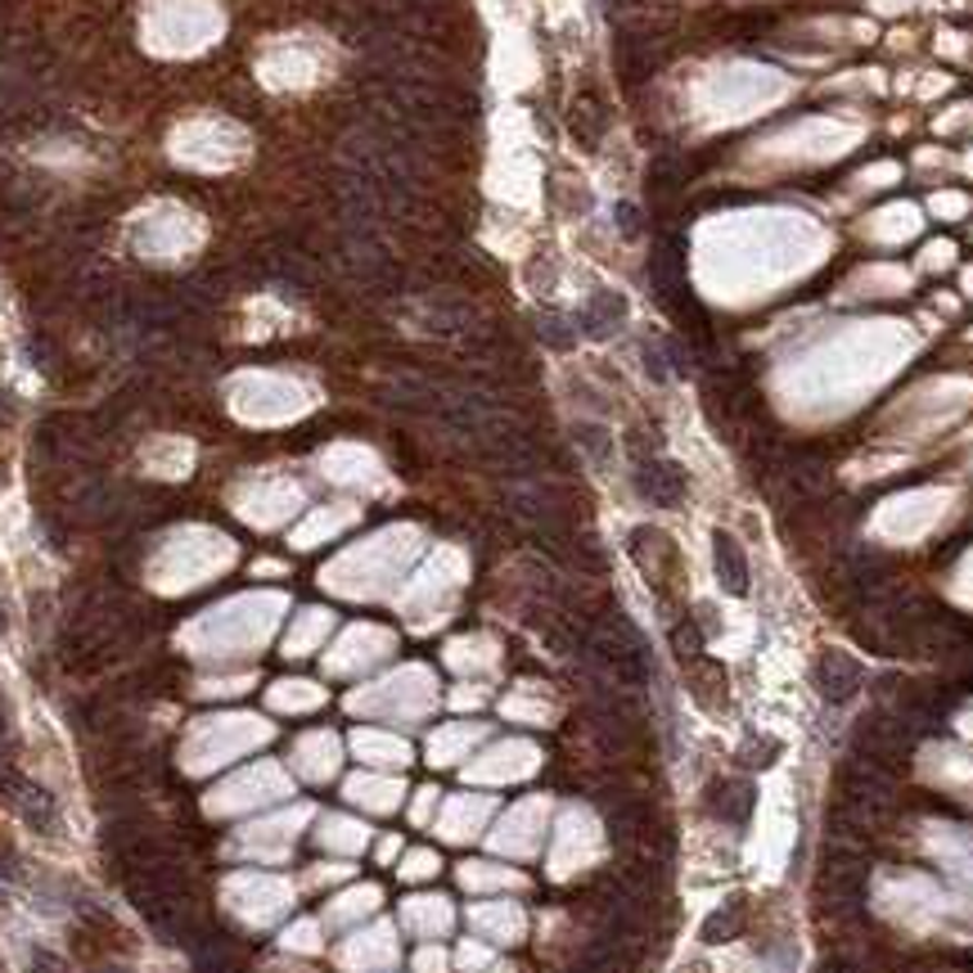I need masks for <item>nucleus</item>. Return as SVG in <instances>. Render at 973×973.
I'll return each instance as SVG.
<instances>
[{
    "mask_svg": "<svg viewBox=\"0 0 973 973\" xmlns=\"http://www.w3.org/2000/svg\"><path fill=\"white\" fill-rule=\"evenodd\" d=\"M586 649H591V658H595L618 685H645V681H649L645 635L635 631L622 614H608L599 627H591Z\"/></svg>",
    "mask_w": 973,
    "mask_h": 973,
    "instance_id": "nucleus-1",
    "label": "nucleus"
},
{
    "mask_svg": "<svg viewBox=\"0 0 973 973\" xmlns=\"http://www.w3.org/2000/svg\"><path fill=\"white\" fill-rule=\"evenodd\" d=\"M635 492H641L649 505L672 509V505L685 501V473H681L677 460H667V455H658V451L641 455V460H635Z\"/></svg>",
    "mask_w": 973,
    "mask_h": 973,
    "instance_id": "nucleus-2",
    "label": "nucleus"
},
{
    "mask_svg": "<svg viewBox=\"0 0 973 973\" xmlns=\"http://www.w3.org/2000/svg\"><path fill=\"white\" fill-rule=\"evenodd\" d=\"M816 690L825 704H847V698H857V690L865 685V667L843 654V649H825L816 658V672H811Z\"/></svg>",
    "mask_w": 973,
    "mask_h": 973,
    "instance_id": "nucleus-3",
    "label": "nucleus"
},
{
    "mask_svg": "<svg viewBox=\"0 0 973 973\" xmlns=\"http://www.w3.org/2000/svg\"><path fill=\"white\" fill-rule=\"evenodd\" d=\"M190 956H194V973H243V951L239 942L226 937V933H199L190 942Z\"/></svg>",
    "mask_w": 973,
    "mask_h": 973,
    "instance_id": "nucleus-4",
    "label": "nucleus"
},
{
    "mask_svg": "<svg viewBox=\"0 0 973 973\" xmlns=\"http://www.w3.org/2000/svg\"><path fill=\"white\" fill-rule=\"evenodd\" d=\"M469 320H473V312L465 298H455V293L419 298V325L429 333H460V329H469Z\"/></svg>",
    "mask_w": 973,
    "mask_h": 973,
    "instance_id": "nucleus-5",
    "label": "nucleus"
},
{
    "mask_svg": "<svg viewBox=\"0 0 973 973\" xmlns=\"http://www.w3.org/2000/svg\"><path fill=\"white\" fill-rule=\"evenodd\" d=\"M622 320H627V302L614 289H595L586 298L582 316H577V325H582V333H591V339H608V333H618Z\"/></svg>",
    "mask_w": 973,
    "mask_h": 973,
    "instance_id": "nucleus-6",
    "label": "nucleus"
},
{
    "mask_svg": "<svg viewBox=\"0 0 973 973\" xmlns=\"http://www.w3.org/2000/svg\"><path fill=\"white\" fill-rule=\"evenodd\" d=\"M712 559H717V577H721V586L730 591V595H748V586H753V572H748V555H744V545L730 536V532H717L712 536Z\"/></svg>",
    "mask_w": 973,
    "mask_h": 973,
    "instance_id": "nucleus-7",
    "label": "nucleus"
},
{
    "mask_svg": "<svg viewBox=\"0 0 973 973\" xmlns=\"http://www.w3.org/2000/svg\"><path fill=\"white\" fill-rule=\"evenodd\" d=\"M708 811L725 825H744L753 816V784L748 780H717L708 784Z\"/></svg>",
    "mask_w": 973,
    "mask_h": 973,
    "instance_id": "nucleus-8",
    "label": "nucleus"
},
{
    "mask_svg": "<svg viewBox=\"0 0 973 973\" xmlns=\"http://www.w3.org/2000/svg\"><path fill=\"white\" fill-rule=\"evenodd\" d=\"M14 803H18V816H23L33 830H41V834H50V830H54V816H59V807H54V798L46 794L41 784H23Z\"/></svg>",
    "mask_w": 973,
    "mask_h": 973,
    "instance_id": "nucleus-9",
    "label": "nucleus"
},
{
    "mask_svg": "<svg viewBox=\"0 0 973 973\" xmlns=\"http://www.w3.org/2000/svg\"><path fill=\"white\" fill-rule=\"evenodd\" d=\"M690 685H694V698L704 708H721L725 704V672H721L712 658L690 662Z\"/></svg>",
    "mask_w": 973,
    "mask_h": 973,
    "instance_id": "nucleus-10",
    "label": "nucleus"
},
{
    "mask_svg": "<svg viewBox=\"0 0 973 973\" xmlns=\"http://www.w3.org/2000/svg\"><path fill=\"white\" fill-rule=\"evenodd\" d=\"M740 928H744V901H730L708 915L704 942H730V937H740Z\"/></svg>",
    "mask_w": 973,
    "mask_h": 973,
    "instance_id": "nucleus-11",
    "label": "nucleus"
},
{
    "mask_svg": "<svg viewBox=\"0 0 973 973\" xmlns=\"http://www.w3.org/2000/svg\"><path fill=\"white\" fill-rule=\"evenodd\" d=\"M536 333H541V339L551 343L555 352H568L572 339H577L572 325H568V316H559V312H541V316H536Z\"/></svg>",
    "mask_w": 973,
    "mask_h": 973,
    "instance_id": "nucleus-12",
    "label": "nucleus"
},
{
    "mask_svg": "<svg viewBox=\"0 0 973 973\" xmlns=\"http://www.w3.org/2000/svg\"><path fill=\"white\" fill-rule=\"evenodd\" d=\"M672 649H677V658H681L685 667L704 658V635H698V627H694L690 618H681V622L672 627Z\"/></svg>",
    "mask_w": 973,
    "mask_h": 973,
    "instance_id": "nucleus-13",
    "label": "nucleus"
},
{
    "mask_svg": "<svg viewBox=\"0 0 973 973\" xmlns=\"http://www.w3.org/2000/svg\"><path fill=\"white\" fill-rule=\"evenodd\" d=\"M23 784H27V780H23L18 762H14V757H10V753H0V803H14Z\"/></svg>",
    "mask_w": 973,
    "mask_h": 973,
    "instance_id": "nucleus-14",
    "label": "nucleus"
},
{
    "mask_svg": "<svg viewBox=\"0 0 973 973\" xmlns=\"http://www.w3.org/2000/svg\"><path fill=\"white\" fill-rule=\"evenodd\" d=\"M577 446H586L595 465H604V460H608V433H604V429H595V424H577Z\"/></svg>",
    "mask_w": 973,
    "mask_h": 973,
    "instance_id": "nucleus-15",
    "label": "nucleus"
},
{
    "mask_svg": "<svg viewBox=\"0 0 973 973\" xmlns=\"http://www.w3.org/2000/svg\"><path fill=\"white\" fill-rule=\"evenodd\" d=\"M33 973H68V964L54 951H33Z\"/></svg>",
    "mask_w": 973,
    "mask_h": 973,
    "instance_id": "nucleus-16",
    "label": "nucleus"
},
{
    "mask_svg": "<svg viewBox=\"0 0 973 973\" xmlns=\"http://www.w3.org/2000/svg\"><path fill=\"white\" fill-rule=\"evenodd\" d=\"M614 217H618V226H622L627 235H641V212H635V203H618Z\"/></svg>",
    "mask_w": 973,
    "mask_h": 973,
    "instance_id": "nucleus-17",
    "label": "nucleus"
},
{
    "mask_svg": "<svg viewBox=\"0 0 973 973\" xmlns=\"http://www.w3.org/2000/svg\"><path fill=\"white\" fill-rule=\"evenodd\" d=\"M90 973H131V969H122V964H96Z\"/></svg>",
    "mask_w": 973,
    "mask_h": 973,
    "instance_id": "nucleus-18",
    "label": "nucleus"
},
{
    "mask_svg": "<svg viewBox=\"0 0 973 973\" xmlns=\"http://www.w3.org/2000/svg\"><path fill=\"white\" fill-rule=\"evenodd\" d=\"M5 725H10V708H5V698H0V735H5Z\"/></svg>",
    "mask_w": 973,
    "mask_h": 973,
    "instance_id": "nucleus-19",
    "label": "nucleus"
},
{
    "mask_svg": "<svg viewBox=\"0 0 973 973\" xmlns=\"http://www.w3.org/2000/svg\"><path fill=\"white\" fill-rule=\"evenodd\" d=\"M10 406H14L10 397H0V424H5V419H10Z\"/></svg>",
    "mask_w": 973,
    "mask_h": 973,
    "instance_id": "nucleus-20",
    "label": "nucleus"
},
{
    "mask_svg": "<svg viewBox=\"0 0 973 973\" xmlns=\"http://www.w3.org/2000/svg\"><path fill=\"white\" fill-rule=\"evenodd\" d=\"M0 631H5V614H0Z\"/></svg>",
    "mask_w": 973,
    "mask_h": 973,
    "instance_id": "nucleus-21",
    "label": "nucleus"
}]
</instances>
